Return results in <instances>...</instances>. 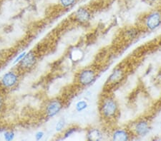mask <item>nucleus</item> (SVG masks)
<instances>
[{
  "label": "nucleus",
  "instance_id": "6e6552de",
  "mask_svg": "<svg viewBox=\"0 0 161 141\" xmlns=\"http://www.w3.org/2000/svg\"><path fill=\"white\" fill-rule=\"evenodd\" d=\"M73 21L80 25H86L92 19V12L86 7H80L72 15Z\"/></svg>",
  "mask_w": 161,
  "mask_h": 141
},
{
  "label": "nucleus",
  "instance_id": "a211bd4d",
  "mask_svg": "<svg viewBox=\"0 0 161 141\" xmlns=\"http://www.w3.org/2000/svg\"><path fill=\"white\" fill-rule=\"evenodd\" d=\"M3 138L4 140L12 141L15 138V133L13 130H5L3 132Z\"/></svg>",
  "mask_w": 161,
  "mask_h": 141
},
{
  "label": "nucleus",
  "instance_id": "9d476101",
  "mask_svg": "<svg viewBox=\"0 0 161 141\" xmlns=\"http://www.w3.org/2000/svg\"><path fill=\"white\" fill-rule=\"evenodd\" d=\"M111 139L115 141H128L130 140L133 135L128 127H118L112 130Z\"/></svg>",
  "mask_w": 161,
  "mask_h": 141
},
{
  "label": "nucleus",
  "instance_id": "6ab92c4d",
  "mask_svg": "<svg viewBox=\"0 0 161 141\" xmlns=\"http://www.w3.org/2000/svg\"><path fill=\"white\" fill-rule=\"evenodd\" d=\"M26 53H27V51H22V52H20L19 54L16 56V58H14V60L13 61V64H14V65H17V64L19 63L23 58H24V56H25Z\"/></svg>",
  "mask_w": 161,
  "mask_h": 141
},
{
  "label": "nucleus",
  "instance_id": "7ed1b4c3",
  "mask_svg": "<svg viewBox=\"0 0 161 141\" xmlns=\"http://www.w3.org/2000/svg\"><path fill=\"white\" fill-rule=\"evenodd\" d=\"M98 72L93 66H86L78 71L75 76V82L79 86L85 88L92 85L97 80Z\"/></svg>",
  "mask_w": 161,
  "mask_h": 141
},
{
  "label": "nucleus",
  "instance_id": "20e7f679",
  "mask_svg": "<svg viewBox=\"0 0 161 141\" xmlns=\"http://www.w3.org/2000/svg\"><path fill=\"white\" fill-rule=\"evenodd\" d=\"M22 73L16 68L7 71L0 78V88L5 92L14 89L19 83Z\"/></svg>",
  "mask_w": 161,
  "mask_h": 141
},
{
  "label": "nucleus",
  "instance_id": "9b49d317",
  "mask_svg": "<svg viewBox=\"0 0 161 141\" xmlns=\"http://www.w3.org/2000/svg\"><path fill=\"white\" fill-rule=\"evenodd\" d=\"M85 138L88 141H100L104 138V133L100 128L91 127L87 130Z\"/></svg>",
  "mask_w": 161,
  "mask_h": 141
},
{
  "label": "nucleus",
  "instance_id": "f257e3e1",
  "mask_svg": "<svg viewBox=\"0 0 161 141\" xmlns=\"http://www.w3.org/2000/svg\"><path fill=\"white\" fill-rule=\"evenodd\" d=\"M98 110L101 118L107 123L115 122L120 115L118 102L113 95L109 93L101 96Z\"/></svg>",
  "mask_w": 161,
  "mask_h": 141
},
{
  "label": "nucleus",
  "instance_id": "f03ea898",
  "mask_svg": "<svg viewBox=\"0 0 161 141\" xmlns=\"http://www.w3.org/2000/svg\"><path fill=\"white\" fill-rule=\"evenodd\" d=\"M141 23L142 29L145 32H151L158 29L161 25V9H154L147 12Z\"/></svg>",
  "mask_w": 161,
  "mask_h": 141
},
{
  "label": "nucleus",
  "instance_id": "0eeeda50",
  "mask_svg": "<svg viewBox=\"0 0 161 141\" xmlns=\"http://www.w3.org/2000/svg\"><path fill=\"white\" fill-rule=\"evenodd\" d=\"M64 107V102L59 97L53 98L46 102L44 106L43 113L47 118L55 117L61 112Z\"/></svg>",
  "mask_w": 161,
  "mask_h": 141
},
{
  "label": "nucleus",
  "instance_id": "1a4fd4ad",
  "mask_svg": "<svg viewBox=\"0 0 161 141\" xmlns=\"http://www.w3.org/2000/svg\"><path fill=\"white\" fill-rule=\"evenodd\" d=\"M126 76V71L123 66H118L113 69L109 76L106 84L108 86H115L120 84Z\"/></svg>",
  "mask_w": 161,
  "mask_h": 141
},
{
  "label": "nucleus",
  "instance_id": "412c9836",
  "mask_svg": "<svg viewBox=\"0 0 161 141\" xmlns=\"http://www.w3.org/2000/svg\"><path fill=\"white\" fill-rule=\"evenodd\" d=\"M147 2H148L150 4H155V3H158L160 2L161 0H145Z\"/></svg>",
  "mask_w": 161,
  "mask_h": 141
},
{
  "label": "nucleus",
  "instance_id": "aec40b11",
  "mask_svg": "<svg viewBox=\"0 0 161 141\" xmlns=\"http://www.w3.org/2000/svg\"><path fill=\"white\" fill-rule=\"evenodd\" d=\"M45 132L42 131V130H39V131L36 133L35 135V140H37V141L42 140L44 138V137H45Z\"/></svg>",
  "mask_w": 161,
  "mask_h": 141
},
{
  "label": "nucleus",
  "instance_id": "4468645a",
  "mask_svg": "<svg viewBox=\"0 0 161 141\" xmlns=\"http://www.w3.org/2000/svg\"><path fill=\"white\" fill-rule=\"evenodd\" d=\"M88 108V103L85 99L80 100L77 101L75 105V111L78 113H82L85 111Z\"/></svg>",
  "mask_w": 161,
  "mask_h": 141
},
{
  "label": "nucleus",
  "instance_id": "2eb2a0df",
  "mask_svg": "<svg viewBox=\"0 0 161 141\" xmlns=\"http://www.w3.org/2000/svg\"><path fill=\"white\" fill-rule=\"evenodd\" d=\"M6 92L0 88V115L4 112L6 109V97H5Z\"/></svg>",
  "mask_w": 161,
  "mask_h": 141
},
{
  "label": "nucleus",
  "instance_id": "ddd939ff",
  "mask_svg": "<svg viewBox=\"0 0 161 141\" xmlns=\"http://www.w3.org/2000/svg\"><path fill=\"white\" fill-rule=\"evenodd\" d=\"M138 29L135 27H130L127 29L125 30V37L127 39L132 40L138 36Z\"/></svg>",
  "mask_w": 161,
  "mask_h": 141
},
{
  "label": "nucleus",
  "instance_id": "f3484780",
  "mask_svg": "<svg viewBox=\"0 0 161 141\" xmlns=\"http://www.w3.org/2000/svg\"><path fill=\"white\" fill-rule=\"evenodd\" d=\"M66 128V121L63 118L59 119L58 120V122L56 123L55 124V127H54V129H55V131L57 133H62L63 130L65 129Z\"/></svg>",
  "mask_w": 161,
  "mask_h": 141
},
{
  "label": "nucleus",
  "instance_id": "f8f14e48",
  "mask_svg": "<svg viewBox=\"0 0 161 141\" xmlns=\"http://www.w3.org/2000/svg\"><path fill=\"white\" fill-rule=\"evenodd\" d=\"M79 130V127L77 125H71L68 128H65L62 132V139H67L73 135L75 133H77Z\"/></svg>",
  "mask_w": 161,
  "mask_h": 141
},
{
  "label": "nucleus",
  "instance_id": "dca6fc26",
  "mask_svg": "<svg viewBox=\"0 0 161 141\" xmlns=\"http://www.w3.org/2000/svg\"><path fill=\"white\" fill-rule=\"evenodd\" d=\"M77 0H59V4L62 9H69L77 3Z\"/></svg>",
  "mask_w": 161,
  "mask_h": 141
},
{
  "label": "nucleus",
  "instance_id": "423d86ee",
  "mask_svg": "<svg viewBox=\"0 0 161 141\" xmlns=\"http://www.w3.org/2000/svg\"><path fill=\"white\" fill-rule=\"evenodd\" d=\"M38 62V55L35 49L27 51L24 58L17 64V68L21 73H27L35 67Z\"/></svg>",
  "mask_w": 161,
  "mask_h": 141
},
{
  "label": "nucleus",
  "instance_id": "4be33fe9",
  "mask_svg": "<svg viewBox=\"0 0 161 141\" xmlns=\"http://www.w3.org/2000/svg\"><path fill=\"white\" fill-rule=\"evenodd\" d=\"M0 6H1V0H0Z\"/></svg>",
  "mask_w": 161,
  "mask_h": 141
},
{
  "label": "nucleus",
  "instance_id": "39448f33",
  "mask_svg": "<svg viewBox=\"0 0 161 141\" xmlns=\"http://www.w3.org/2000/svg\"><path fill=\"white\" fill-rule=\"evenodd\" d=\"M133 136L143 138L147 136L151 130V123L147 118H138L128 125Z\"/></svg>",
  "mask_w": 161,
  "mask_h": 141
}]
</instances>
